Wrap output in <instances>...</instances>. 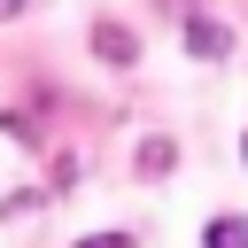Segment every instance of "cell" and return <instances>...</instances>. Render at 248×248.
Masks as SVG:
<instances>
[{"mask_svg":"<svg viewBox=\"0 0 248 248\" xmlns=\"http://www.w3.org/2000/svg\"><path fill=\"white\" fill-rule=\"evenodd\" d=\"M186 54L217 62V54H232V31H225V23H209V16H186Z\"/></svg>","mask_w":248,"mask_h":248,"instance_id":"obj_1","label":"cell"},{"mask_svg":"<svg viewBox=\"0 0 248 248\" xmlns=\"http://www.w3.org/2000/svg\"><path fill=\"white\" fill-rule=\"evenodd\" d=\"M93 46H101V62H116V70L140 62V39H132L124 23H93Z\"/></svg>","mask_w":248,"mask_h":248,"instance_id":"obj_2","label":"cell"},{"mask_svg":"<svg viewBox=\"0 0 248 248\" xmlns=\"http://www.w3.org/2000/svg\"><path fill=\"white\" fill-rule=\"evenodd\" d=\"M209 248H248V217H217L209 225Z\"/></svg>","mask_w":248,"mask_h":248,"instance_id":"obj_3","label":"cell"},{"mask_svg":"<svg viewBox=\"0 0 248 248\" xmlns=\"http://www.w3.org/2000/svg\"><path fill=\"white\" fill-rule=\"evenodd\" d=\"M140 170L163 178V170H170V140H147V147H140Z\"/></svg>","mask_w":248,"mask_h":248,"instance_id":"obj_4","label":"cell"},{"mask_svg":"<svg viewBox=\"0 0 248 248\" xmlns=\"http://www.w3.org/2000/svg\"><path fill=\"white\" fill-rule=\"evenodd\" d=\"M78 248H132V240H124V232H85Z\"/></svg>","mask_w":248,"mask_h":248,"instance_id":"obj_5","label":"cell"},{"mask_svg":"<svg viewBox=\"0 0 248 248\" xmlns=\"http://www.w3.org/2000/svg\"><path fill=\"white\" fill-rule=\"evenodd\" d=\"M8 16H23V0H0V23H8Z\"/></svg>","mask_w":248,"mask_h":248,"instance_id":"obj_6","label":"cell"},{"mask_svg":"<svg viewBox=\"0 0 248 248\" xmlns=\"http://www.w3.org/2000/svg\"><path fill=\"white\" fill-rule=\"evenodd\" d=\"M240 155H248V140H240Z\"/></svg>","mask_w":248,"mask_h":248,"instance_id":"obj_7","label":"cell"}]
</instances>
